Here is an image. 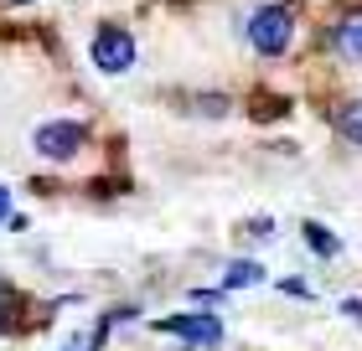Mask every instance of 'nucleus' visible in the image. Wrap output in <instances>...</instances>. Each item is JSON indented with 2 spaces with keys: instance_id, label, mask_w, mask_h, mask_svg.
<instances>
[{
  "instance_id": "1",
  "label": "nucleus",
  "mask_w": 362,
  "mask_h": 351,
  "mask_svg": "<svg viewBox=\"0 0 362 351\" xmlns=\"http://www.w3.org/2000/svg\"><path fill=\"white\" fill-rule=\"evenodd\" d=\"M295 42V16L285 6H259L249 16V47L259 57H285Z\"/></svg>"
},
{
  "instance_id": "2",
  "label": "nucleus",
  "mask_w": 362,
  "mask_h": 351,
  "mask_svg": "<svg viewBox=\"0 0 362 351\" xmlns=\"http://www.w3.org/2000/svg\"><path fill=\"white\" fill-rule=\"evenodd\" d=\"M31 145H37L42 160H73L83 150V124L78 119H47V124H37Z\"/></svg>"
},
{
  "instance_id": "3",
  "label": "nucleus",
  "mask_w": 362,
  "mask_h": 351,
  "mask_svg": "<svg viewBox=\"0 0 362 351\" xmlns=\"http://www.w3.org/2000/svg\"><path fill=\"white\" fill-rule=\"evenodd\" d=\"M88 57H93V68L98 73H129L135 68V37H129V31H114V26H104L93 37V47H88Z\"/></svg>"
},
{
  "instance_id": "4",
  "label": "nucleus",
  "mask_w": 362,
  "mask_h": 351,
  "mask_svg": "<svg viewBox=\"0 0 362 351\" xmlns=\"http://www.w3.org/2000/svg\"><path fill=\"white\" fill-rule=\"evenodd\" d=\"M156 331L187 341V346H223V321L218 315H166V321H156Z\"/></svg>"
},
{
  "instance_id": "5",
  "label": "nucleus",
  "mask_w": 362,
  "mask_h": 351,
  "mask_svg": "<svg viewBox=\"0 0 362 351\" xmlns=\"http://www.w3.org/2000/svg\"><path fill=\"white\" fill-rule=\"evenodd\" d=\"M332 52L347 57V62H362V6L347 11V16L332 26Z\"/></svg>"
},
{
  "instance_id": "6",
  "label": "nucleus",
  "mask_w": 362,
  "mask_h": 351,
  "mask_svg": "<svg viewBox=\"0 0 362 351\" xmlns=\"http://www.w3.org/2000/svg\"><path fill=\"white\" fill-rule=\"evenodd\" d=\"M249 284H264V263H254V258H238V263H228V274H223V290H249Z\"/></svg>"
},
{
  "instance_id": "7",
  "label": "nucleus",
  "mask_w": 362,
  "mask_h": 351,
  "mask_svg": "<svg viewBox=\"0 0 362 351\" xmlns=\"http://www.w3.org/2000/svg\"><path fill=\"white\" fill-rule=\"evenodd\" d=\"M305 243H310V254H321V258H337V254H341L337 232L321 227V222H305Z\"/></svg>"
},
{
  "instance_id": "8",
  "label": "nucleus",
  "mask_w": 362,
  "mask_h": 351,
  "mask_svg": "<svg viewBox=\"0 0 362 351\" xmlns=\"http://www.w3.org/2000/svg\"><path fill=\"white\" fill-rule=\"evenodd\" d=\"M337 129L347 135L352 145H362V98H352L347 109H341V119H337Z\"/></svg>"
},
{
  "instance_id": "9",
  "label": "nucleus",
  "mask_w": 362,
  "mask_h": 351,
  "mask_svg": "<svg viewBox=\"0 0 362 351\" xmlns=\"http://www.w3.org/2000/svg\"><path fill=\"white\" fill-rule=\"evenodd\" d=\"M279 290H285V295H295V299H310V290H305V279H279Z\"/></svg>"
},
{
  "instance_id": "10",
  "label": "nucleus",
  "mask_w": 362,
  "mask_h": 351,
  "mask_svg": "<svg viewBox=\"0 0 362 351\" xmlns=\"http://www.w3.org/2000/svg\"><path fill=\"white\" fill-rule=\"evenodd\" d=\"M0 222H11V191L0 186Z\"/></svg>"
},
{
  "instance_id": "11",
  "label": "nucleus",
  "mask_w": 362,
  "mask_h": 351,
  "mask_svg": "<svg viewBox=\"0 0 362 351\" xmlns=\"http://www.w3.org/2000/svg\"><path fill=\"white\" fill-rule=\"evenodd\" d=\"M341 310H347L352 321H362V305H357V299H347V305H341Z\"/></svg>"
},
{
  "instance_id": "12",
  "label": "nucleus",
  "mask_w": 362,
  "mask_h": 351,
  "mask_svg": "<svg viewBox=\"0 0 362 351\" xmlns=\"http://www.w3.org/2000/svg\"><path fill=\"white\" fill-rule=\"evenodd\" d=\"M11 6H31V0H11Z\"/></svg>"
}]
</instances>
